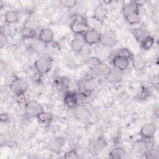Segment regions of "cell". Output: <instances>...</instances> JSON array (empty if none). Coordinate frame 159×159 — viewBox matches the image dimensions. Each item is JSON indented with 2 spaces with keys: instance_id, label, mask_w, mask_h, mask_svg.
<instances>
[{
  "instance_id": "6da1fadb",
  "label": "cell",
  "mask_w": 159,
  "mask_h": 159,
  "mask_svg": "<svg viewBox=\"0 0 159 159\" xmlns=\"http://www.w3.org/2000/svg\"><path fill=\"white\" fill-rule=\"evenodd\" d=\"M140 4L138 1H130L122 7V14L125 20L130 25L137 24L140 21Z\"/></svg>"
},
{
  "instance_id": "7a4b0ae2",
  "label": "cell",
  "mask_w": 159,
  "mask_h": 159,
  "mask_svg": "<svg viewBox=\"0 0 159 159\" xmlns=\"http://www.w3.org/2000/svg\"><path fill=\"white\" fill-rule=\"evenodd\" d=\"M53 60L48 55H43L36 60L34 63V66L37 73L43 76L47 74L52 68Z\"/></svg>"
},
{
  "instance_id": "3957f363",
  "label": "cell",
  "mask_w": 159,
  "mask_h": 159,
  "mask_svg": "<svg viewBox=\"0 0 159 159\" xmlns=\"http://www.w3.org/2000/svg\"><path fill=\"white\" fill-rule=\"evenodd\" d=\"M101 80L96 76H90L82 80L78 84V89L79 93L87 94L96 90Z\"/></svg>"
},
{
  "instance_id": "277c9868",
  "label": "cell",
  "mask_w": 159,
  "mask_h": 159,
  "mask_svg": "<svg viewBox=\"0 0 159 159\" xmlns=\"http://www.w3.org/2000/svg\"><path fill=\"white\" fill-rule=\"evenodd\" d=\"M69 26L74 34H83L89 29L86 19L80 15L72 18Z\"/></svg>"
},
{
  "instance_id": "5b68a950",
  "label": "cell",
  "mask_w": 159,
  "mask_h": 159,
  "mask_svg": "<svg viewBox=\"0 0 159 159\" xmlns=\"http://www.w3.org/2000/svg\"><path fill=\"white\" fill-rule=\"evenodd\" d=\"M28 82L22 78H16L9 84L11 91L16 96H23L29 88Z\"/></svg>"
},
{
  "instance_id": "8992f818",
  "label": "cell",
  "mask_w": 159,
  "mask_h": 159,
  "mask_svg": "<svg viewBox=\"0 0 159 159\" xmlns=\"http://www.w3.org/2000/svg\"><path fill=\"white\" fill-rule=\"evenodd\" d=\"M24 111L25 116L29 118L37 117L41 112L44 111L42 105L34 100L29 101L25 103Z\"/></svg>"
},
{
  "instance_id": "52a82bcc",
  "label": "cell",
  "mask_w": 159,
  "mask_h": 159,
  "mask_svg": "<svg viewBox=\"0 0 159 159\" xmlns=\"http://www.w3.org/2000/svg\"><path fill=\"white\" fill-rule=\"evenodd\" d=\"M74 115L76 119L81 122H87L91 119V112L84 104H78L74 108Z\"/></svg>"
},
{
  "instance_id": "ba28073f",
  "label": "cell",
  "mask_w": 159,
  "mask_h": 159,
  "mask_svg": "<svg viewBox=\"0 0 159 159\" xmlns=\"http://www.w3.org/2000/svg\"><path fill=\"white\" fill-rule=\"evenodd\" d=\"M156 129V125L153 122H147L141 127L139 134L143 139L151 140L154 137Z\"/></svg>"
},
{
  "instance_id": "9c48e42d",
  "label": "cell",
  "mask_w": 159,
  "mask_h": 159,
  "mask_svg": "<svg viewBox=\"0 0 159 159\" xmlns=\"http://www.w3.org/2000/svg\"><path fill=\"white\" fill-rule=\"evenodd\" d=\"M104 46L113 47L117 43V38L112 30H107L101 35V42Z\"/></svg>"
},
{
  "instance_id": "30bf717a",
  "label": "cell",
  "mask_w": 159,
  "mask_h": 159,
  "mask_svg": "<svg viewBox=\"0 0 159 159\" xmlns=\"http://www.w3.org/2000/svg\"><path fill=\"white\" fill-rule=\"evenodd\" d=\"M101 34L94 29H89L86 32L83 34L84 39L86 44L93 45L100 43Z\"/></svg>"
},
{
  "instance_id": "8fae6325",
  "label": "cell",
  "mask_w": 159,
  "mask_h": 159,
  "mask_svg": "<svg viewBox=\"0 0 159 159\" xmlns=\"http://www.w3.org/2000/svg\"><path fill=\"white\" fill-rule=\"evenodd\" d=\"M107 145V142L103 137L91 140L89 144V152L93 155H97L101 152Z\"/></svg>"
},
{
  "instance_id": "7c38bea8",
  "label": "cell",
  "mask_w": 159,
  "mask_h": 159,
  "mask_svg": "<svg viewBox=\"0 0 159 159\" xmlns=\"http://www.w3.org/2000/svg\"><path fill=\"white\" fill-rule=\"evenodd\" d=\"M85 44L83 34H75L71 42L70 47L73 52L78 53L82 51Z\"/></svg>"
},
{
  "instance_id": "4fadbf2b",
  "label": "cell",
  "mask_w": 159,
  "mask_h": 159,
  "mask_svg": "<svg viewBox=\"0 0 159 159\" xmlns=\"http://www.w3.org/2000/svg\"><path fill=\"white\" fill-rule=\"evenodd\" d=\"M63 102L68 108L74 109L77 105H78V94L74 91H66L65 92Z\"/></svg>"
},
{
  "instance_id": "5bb4252c",
  "label": "cell",
  "mask_w": 159,
  "mask_h": 159,
  "mask_svg": "<svg viewBox=\"0 0 159 159\" xmlns=\"http://www.w3.org/2000/svg\"><path fill=\"white\" fill-rule=\"evenodd\" d=\"M38 39L43 43H50L53 42L54 32L50 28H42L39 34Z\"/></svg>"
},
{
  "instance_id": "9a60e30c",
  "label": "cell",
  "mask_w": 159,
  "mask_h": 159,
  "mask_svg": "<svg viewBox=\"0 0 159 159\" xmlns=\"http://www.w3.org/2000/svg\"><path fill=\"white\" fill-rule=\"evenodd\" d=\"M112 64L114 68L123 72L129 67V60L116 55L112 59Z\"/></svg>"
},
{
  "instance_id": "2e32d148",
  "label": "cell",
  "mask_w": 159,
  "mask_h": 159,
  "mask_svg": "<svg viewBox=\"0 0 159 159\" xmlns=\"http://www.w3.org/2000/svg\"><path fill=\"white\" fill-rule=\"evenodd\" d=\"M109 14L108 9L104 4H100L98 5L93 11V18L97 21H102L104 20Z\"/></svg>"
},
{
  "instance_id": "e0dca14e",
  "label": "cell",
  "mask_w": 159,
  "mask_h": 159,
  "mask_svg": "<svg viewBox=\"0 0 159 159\" xmlns=\"http://www.w3.org/2000/svg\"><path fill=\"white\" fill-rule=\"evenodd\" d=\"M106 81L111 84L119 83L122 79V72L114 68H111L110 71L104 76Z\"/></svg>"
},
{
  "instance_id": "ac0fdd59",
  "label": "cell",
  "mask_w": 159,
  "mask_h": 159,
  "mask_svg": "<svg viewBox=\"0 0 159 159\" xmlns=\"http://www.w3.org/2000/svg\"><path fill=\"white\" fill-rule=\"evenodd\" d=\"M54 84L58 91L66 92L69 88L70 79L65 76H59L54 80Z\"/></svg>"
},
{
  "instance_id": "d6986e66",
  "label": "cell",
  "mask_w": 159,
  "mask_h": 159,
  "mask_svg": "<svg viewBox=\"0 0 159 159\" xmlns=\"http://www.w3.org/2000/svg\"><path fill=\"white\" fill-rule=\"evenodd\" d=\"M132 66L136 71H142L147 65V62L144 58L140 55H135L132 57Z\"/></svg>"
},
{
  "instance_id": "ffe728a7",
  "label": "cell",
  "mask_w": 159,
  "mask_h": 159,
  "mask_svg": "<svg viewBox=\"0 0 159 159\" xmlns=\"http://www.w3.org/2000/svg\"><path fill=\"white\" fill-rule=\"evenodd\" d=\"M150 148H152V147L150 145V142L148 143L146 139H142V140L135 142L134 143L135 150L140 155H144Z\"/></svg>"
},
{
  "instance_id": "44dd1931",
  "label": "cell",
  "mask_w": 159,
  "mask_h": 159,
  "mask_svg": "<svg viewBox=\"0 0 159 159\" xmlns=\"http://www.w3.org/2000/svg\"><path fill=\"white\" fill-rule=\"evenodd\" d=\"M131 33H132V35H133L134 38L136 40V41L140 43L146 37L150 35L149 32L145 29L142 28V27L132 29L131 30Z\"/></svg>"
},
{
  "instance_id": "7402d4cb",
  "label": "cell",
  "mask_w": 159,
  "mask_h": 159,
  "mask_svg": "<svg viewBox=\"0 0 159 159\" xmlns=\"http://www.w3.org/2000/svg\"><path fill=\"white\" fill-rule=\"evenodd\" d=\"M126 151L121 147H117L112 148L109 153V157L112 159H123L126 158Z\"/></svg>"
},
{
  "instance_id": "603a6c76",
  "label": "cell",
  "mask_w": 159,
  "mask_h": 159,
  "mask_svg": "<svg viewBox=\"0 0 159 159\" xmlns=\"http://www.w3.org/2000/svg\"><path fill=\"white\" fill-rule=\"evenodd\" d=\"M5 23L12 24L18 22L19 19V13L17 11H8L4 14Z\"/></svg>"
},
{
  "instance_id": "cb8c5ba5",
  "label": "cell",
  "mask_w": 159,
  "mask_h": 159,
  "mask_svg": "<svg viewBox=\"0 0 159 159\" xmlns=\"http://www.w3.org/2000/svg\"><path fill=\"white\" fill-rule=\"evenodd\" d=\"M39 123L43 126H47L52 122L53 120V116L51 113L46 111H43L37 117Z\"/></svg>"
},
{
  "instance_id": "d4e9b609",
  "label": "cell",
  "mask_w": 159,
  "mask_h": 159,
  "mask_svg": "<svg viewBox=\"0 0 159 159\" xmlns=\"http://www.w3.org/2000/svg\"><path fill=\"white\" fill-rule=\"evenodd\" d=\"M36 36L35 29L31 27H24L21 30V37L23 39H34Z\"/></svg>"
},
{
  "instance_id": "484cf974",
  "label": "cell",
  "mask_w": 159,
  "mask_h": 159,
  "mask_svg": "<svg viewBox=\"0 0 159 159\" xmlns=\"http://www.w3.org/2000/svg\"><path fill=\"white\" fill-rule=\"evenodd\" d=\"M110 70L111 68L108 66V65L101 61L94 73L99 76H105L110 71Z\"/></svg>"
},
{
  "instance_id": "4316f807",
  "label": "cell",
  "mask_w": 159,
  "mask_h": 159,
  "mask_svg": "<svg viewBox=\"0 0 159 159\" xmlns=\"http://www.w3.org/2000/svg\"><path fill=\"white\" fill-rule=\"evenodd\" d=\"M101 61L96 57H89L86 60V65L91 71L94 72Z\"/></svg>"
},
{
  "instance_id": "83f0119b",
  "label": "cell",
  "mask_w": 159,
  "mask_h": 159,
  "mask_svg": "<svg viewBox=\"0 0 159 159\" xmlns=\"http://www.w3.org/2000/svg\"><path fill=\"white\" fill-rule=\"evenodd\" d=\"M63 143L64 142L63 141V139H61L60 138L55 139L50 144L51 150H53L54 152H59L61 150Z\"/></svg>"
},
{
  "instance_id": "f1b7e54d",
  "label": "cell",
  "mask_w": 159,
  "mask_h": 159,
  "mask_svg": "<svg viewBox=\"0 0 159 159\" xmlns=\"http://www.w3.org/2000/svg\"><path fill=\"white\" fill-rule=\"evenodd\" d=\"M153 44L154 39L151 35H149L140 43V46L143 50H149L153 47Z\"/></svg>"
},
{
  "instance_id": "f546056e",
  "label": "cell",
  "mask_w": 159,
  "mask_h": 159,
  "mask_svg": "<svg viewBox=\"0 0 159 159\" xmlns=\"http://www.w3.org/2000/svg\"><path fill=\"white\" fill-rule=\"evenodd\" d=\"M116 55L123 57L129 60H130L132 58V55L131 52L127 48H120L119 50H118V51L116 53Z\"/></svg>"
},
{
  "instance_id": "4dcf8cb0",
  "label": "cell",
  "mask_w": 159,
  "mask_h": 159,
  "mask_svg": "<svg viewBox=\"0 0 159 159\" xmlns=\"http://www.w3.org/2000/svg\"><path fill=\"white\" fill-rule=\"evenodd\" d=\"M0 34L6 36L7 37L10 36L11 34V29L10 25L6 23L1 25L0 27Z\"/></svg>"
},
{
  "instance_id": "1f68e13d",
  "label": "cell",
  "mask_w": 159,
  "mask_h": 159,
  "mask_svg": "<svg viewBox=\"0 0 159 159\" xmlns=\"http://www.w3.org/2000/svg\"><path fill=\"white\" fill-rule=\"evenodd\" d=\"M144 155L146 158H158L159 152L158 150L152 148L149 149Z\"/></svg>"
},
{
  "instance_id": "d6a6232c",
  "label": "cell",
  "mask_w": 159,
  "mask_h": 159,
  "mask_svg": "<svg viewBox=\"0 0 159 159\" xmlns=\"http://www.w3.org/2000/svg\"><path fill=\"white\" fill-rule=\"evenodd\" d=\"M149 96L150 92L148 91V90L145 88H143L139 92V93L137 94V99L139 100L143 101L145 100Z\"/></svg>"
},
{
  "instance_id": "836d02e7",
  "label": "cell",
  "mask_w": 159,
  "mask_h": 159,
  "mask_svg": "<svg viewBox=\"0 0 159 159\" xmlns=\"http://www.w3.org/2000/svg\"><path fill=\"white\" fill-rule=\"evenodd\" d=\"M64 158H71V159H75V158H78V155L75 149H71L70 150H68L64 154Z\"/></svg>"
},
{
  "instance_id": "e575fe53",
  "label": "cell",
  "mask_w": 159,
  "mask_h": 159,
  "mask_svg": "<svg viewBox=\"0 0 159 159\" xmlns=\"http://www.w3.org/2000/svg\"><path fill=\"white\" fill-rule=\"evenodd\" d=\"M76 1H60V3L63 6L67 7V8H71L73 6H75L76 4Z\"/></svg>"
},
{
  "instance_id": "d590c367",
  "label": "cell",
  "mask_w": 159,
  "mask_h": 159,
  "mask_svg": "<svg viewBox=\"0 0 159 159\" xmlns=\"http://www.w3.org/2000/svg\"><path fill=\"white\" fill-rule=\"evenodd\" d=\"M7 41H8L7 37L0 34V46L1 48L6 45V44L7 43Z\"/></svg>"
},
{
  "instance_id": "8d00e7d4",
  "label": "cell",
  "mask_w": 159,
  "mask_h": 159,
  "mask_svg": "<svg viewBox=\"0 0 159 159\" xmlns=\"http://www.w3.org/2000/svg\"><path fill=\"white\" fill-rule=\"evenodd\" d=\"M9 119V117L7 116V114L6 113H2L1 114V121L2 122H6Z\"/></svg>"
}]
</instances>
